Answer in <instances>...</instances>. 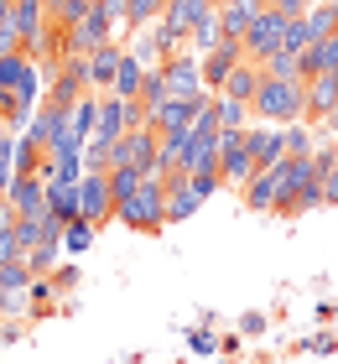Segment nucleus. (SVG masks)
I'll list each match as a JSON object with an SVG mask.
<instances>
[{"label":"nucleus","mask_w":338,"mask_h":364,"mask_svg":"<svg viewBox=\"0 0 338 364\" xmlns=\"http://www.w3.org/2000/svg\"><path fill=\"white\" fill-rule=\"evenodd\" d=\"M307 208H328L323 203V172H317L312 156H286L276 161V213L292 219V213Z\"/></svg>","instance_id":"obj_1"},{"label":"nucleus","mask_w":338,"mask_h":364,"mask_svg":"<svg viewBox=\"0 0 338 364\" xmlns=\"http://www.w3.org/2000/svg\"><path fill=\"white\" fill-rule=\"evenodd\" d=\"M250 114H255V125H297V120H307V84H302V78H265L260 73V89L250 99Z\"/></svg>","instance_id":"obj_2"},{"label":"nucleus","mask_w":338,"mask_h":364,"mask_svg":"<svg viewBox=\"0 0 338 364\" xmlns=\"http://www.w3.org/2000/svg\"><path fill=\"white\" fill-rule=\"evenodd\" d=\"M115 219L125 229H135V235H162L167 229V188H162V177H146L130 203L115 208Z\"/></svg>","instance_id":"obj_3"},{"label":"nucleus","mask_w":338,"mask_h":364,"mask_svg":"<svg viewBox=\"0 0 338 364\" xmlns=\"http://www.w3.org/2000/svg\"><path fill=\"white\" fill-rule=\"evenodd\" d=\"M0 89L16 94V105H21L26 114H37V105H42V68H37V58L6 53L0 58Z\"/></svg>","instance_id":"obj_4"},{"label":"nucleus","mask_w":338,"mask_h":364,"mask_svg":"<svg viewBox=\"0 0 338 364\" xmlns=\"http://www.w3.org/2000/svg\"><path fill=\"white\" fill-rule=\"evenodd\" d=\"M162 78H167V99H182V105H203V99H213L208 89H203V63L188 53V47H177V53L162 63Z\"/></svg>","instance_id":"obj_5"},{"label":"nucleus","mask_w":338,"mask_h":364,"mask_svg":"<svg viewBox=\"0 0 338 364\" xmlns=\"http://www.w3.org/2000/svg\"><path fill=\"white\" fill-rule=\"evenodd\" d=\"M78 219H89L94 229H105V224L115 219L110 172H83V182H78Z\"/></svg>","instance_id":"obj_6"},{"label":"nucleus","mask_w":338,"mask_h":364,"mask_svg":"<svg viewBox=\"0 0 338 364\" xmlns=\"http://www.w3.org/2000/svg\"><path fill=\"white\" fill-rule=\"evenodd\" d=\"M218 172H224V188H245L255 177V156H250L245 130H224V141H218Z\"/></svg>","instance_id":"obj_7"},{"label":"nucleus","mask_w":338,"mask_h":364,"mask_svg":"<svg viewBox=\"0 0 338 364\" xmlns=\"http://www.w3.org/2000/svg\"><path fill=\"white\" fill-rule=\"evenodd\" d=\"M281 37H286V16L260 11L255 21H250V31H245V58H250V63L276 58V53H281Z\"/></svg>","instance_id":"obj_8"},{"label":"nucleus","mask_w":338,"mask_h":364,"mask_svg":"<svg viewBox=\"0 0 338 364\" xmlns=\"http://www.w3.org/2000/svg\"><path fill=\"white\" fill-rule=\"evenodd\" d=\"M47 0H16V37H21V53L26 58H42V42H47Z\"/></svg>","instance_id":"obj_9"},{"label":"nucleus","mask_w":338,"mask_h":364,"mask_svg":"<svg viewBox=\"0 0 338 364\" xmlns=\"http://www.w3.org/2000/svg\"><path fill=\"white\" fill-rule=\"evenodd\" d=\"M245 141H250V156H255V172H270L276 161H286V125H250Z\"/></svg>","instance_id":"obj_10"},{"label":"nucleus","mask_w":338,"mask_h":364,"mask_svg":"<svg viewBox=\"0 0 338 364\" xmlns=\"http://www.w3.org/2000/svg\"><path fill=\"white\" fill-rule=\"evenodd\" d=\"M198 63H203V89L218 94V89H224V78L245 63V42H218L213 53H208V58H198Z\"/></svg>","instance_id":"obj_11"},{"label":"nucleus","mask_w":338,"mask_h":364,"mask_svg":"<svg viewBox=\"0 0 338 364\" xmlns=\"http://www.w3.org/2000/svg\"><path fill=\"white\" fill-rule=\"evenodd\" d=\"M6 203L16 208V219H47V182L42 177H16L6 188Z\"/></svg>","instance_id":"obj_12"},{"label":"nucleus","mask_w":338,"mask_h":364,"mask_svg":"<svg viewBox=\"0 0 338 364\" xmlns=\"http://www.w3.org/2000/svg\"><path fill=\"white\" fill-rule=\"evenodd\" d=\"M120 63H125V42H105L99 53H89V89H94V94H110Z\"/></svg>","instance_id":"obj_13"},{"label":"nucleus","mask_w":338,"mask_h":364,"mask_svg":"<svg viewBox=\"0 0 338 364\" xmlns=\"http://www.w3.org/2000/svg\"><path fill=\"white\" fill-rule=\"evenodd\" d=\"M328 114H338V73L307 78V125H323Z\"/></svg>","instance_id":"obj_14"},{"label":"nucleus","mask_w":338,"mask_h":364,"mask_svg":"<svg viewBox=\"0 0 338 364\" xmlns=\"http://www.w3.org/2000/svg\"><path fill=\"white\" fill-rule=\"evenodd\" d=\"M255 6L250 0H218V26H224V42H245L250 21H255Z\"/></svg>","instance_id":"obj_15"},{"label":"nucleus","mask_w":338,"mask_h":364,"mask_svg":"<svg viewBox=\"0 0 338 364\" xmlns=\"http://www.w3.org/2000/svg\"><path fill=\"white\" fill-rule=\"evenodd\" d=\"M99 130V94H83L73 109H68V136H73L78 146H89Z\"/></svg>","instance_id":"obj_16"},{"label":"nucleus","mask_w":338,"mask_h":364,"mask_svg":"<svg viewBox=\"0 0 338 364\" xmlns=\"http://www.w3.org/2000/svg\"><path fill=\"white\" fill-rule=\"evenodd\" d=\"M255 89H260V63H240L229 78H224V89H218V99H234V105H250L255 99Z\"/></svg>","instance_id":"obj_17"},{"label":"nucleus","mask_w":338,"mask_h":364,"mask_svg":"<svg viewBox=\"0 0 338 364\" xmlns=\"http://www.w3.org/2000/svg\"><path fill=\"white\" fill-rule=\"evenodd\" d=\"M240 198H245L250 213H276V167H270V172H255V177L240 188Z\"/></svg>","instance_id":"obj_18"},{"label":"nucleus","mask_w":338,"mask_h":364,"mask_svg":"<svg viewBox=\"0 0 338 364\" xmlns=\"http://www.w3.org/2000/svg\"><path fill=\"white\" fill-rule=\"evenodd\" d=\"M47 161H53V156H47L31 136H16V156H11L16 177H47Z\"/></svg>","instance_id":"obj_19"},{"label":"nucleus","mask_w":338,"mask_h":364,"mask_svg":"<svg viewBox=\"0 0 338 364\" xmlns=\"http://www.w3.org/2000/svg\"><path fill=\"white\" fill-rule=\"evenodd\" d=\"M317 73H338V37H323L302 53V78H317Z\"/></svg>","instance_id":"obj_20"},{"label":"nucleus","mask_w":338,"mask_h":364,"mask_svg":"<svg viewBox=\"0 0 338 364\" xmlns=\"http://www.w3.org/2000/svg\"><path fill=\"white\" fill-rule=\"evenodd\" d=\"M141 84H146V68L141 63L130 58V47H125V63H120V73H115V99H125V105H135V99H141Z\"/></svg>","instance_id":"obj_21"},{"label":"nucleus","mask_w":338,"mask_h":364,"mask_svg":"<svg viewBox=\"0 0 338 364\" xmlns=\"http://www.w3.org/2000/svg\"><path fill=\"white\" fill-rule=\"evenodd\" d=\"M53 281H31V291H26V323H42V318H53V312H58V302H53Z\"/></svg>","instance_id":"obj_22"},{"label":"nucleus","mask_w":338,"mask_h":364,"mask_svg":"<svg viewBox=\"0 0 338 364\" xmlns=\"http://www.w3.org/2000/svg\"><path fill=\"white\" fill-rule=\"evenodd\" d=\"M213 114H218V130H250L255 125L250 105H234V99H218V94H213Z\"/></svg>","instance_id":"obj_23"},{"label":"nucleus","mask_w":338,"mask_h":364,"mask_svg":"<svg viewBox=\"0 0 338 364\" xmlns=\"http://www.w3.org/2000/svg\"><path fill=\"white\" fill-rule=\"evenodd\" d=\"M307 21V31H312V42H323V37H338V11H333V0H317V6L302 16Z\"/></svg>","instance_id":"obj_24"},{"label":"nucleus","mask_w":338,"mask_h":364,"mask_svg":"<svg viewBox=\"0 0 338 364\" xmlns=\"http://www.w3.org/2000/svg\"><path fill=\"white\" fill-rule=\"evenodd\" d=\"M94 240H99V229H94L89 219H73V224H63V255H83Z\"/></svg>","instance_id":"obj_25"},{"label":"nucleus","mask_w":338,"mask_h":364,"mask_svg":"<svg viewBox=\"0 0 338 364\" xmlns=\"http://www.w3.org/2000/svg\"><path fill=\"white\" fill-rule=\"evenodd\" d=\"M94 0H47V21L53 26H78L83 16H89Z\"/></svg>","instance_id":"obj_26"},{"label":"nucleus","mask_w":338,"mask_h":364,"mask_svg":"<svg viewBox=\"0 0 338 364\" xmlns=\"http://www.w3.org/2000/svg\"><path fill=\"white\" fill-rule=\"evenodd\" d=\"M312 151H317V125L307 120L286 125V156H312Z\"/></svg>","instance_id":"obj_27"},{"label":"nucleus","mask_w":338,"mask_h":364,"mask_svg":"<svg viewBox=\"0 0 338 364\" xmlns=\"http://www.w3.org/2000/svg\"><path fill=\"white\" fill-rule=\"evenodd\" d=\"M141 182H146V177L135 172V167H110V193H115V208H120V203H130Z\"/></svg>","instance_id":"obj_28"},{"label":"nucleus","mask_w":338,"mask_h":364,"mask_svg":"<svg viewBox=\"0 0 338 364\" xmlns=\"http://www.w3.org/2000/svg\"><path fill=\"white\" fill-rule=\"evenodd\" d=\"M260 73H265V78H302V58L276 53V58H265V63H260ZM302 84H307V78H302Z\"/></svg>","instance_id":"obj_29"},{"label":"nucleus","mask_w":338,"mask_h":364,"mask_svg":"<svg viewBox=\"0 0 338 364\" xmlns=\"http://www.w3.org/2000/svg\"><path fill=\"white\" fill-rule=\"evenodd\" d=\"M188 188L203 198V203H208V198L218 193V188H224V172H218V167H203V172H188Z\"/></svg>","instance_id":"obj_30"},{"label":"nucleus","mask_w":338,"mask_h":364,"mask_svg":"<svg viewBox=\"0 0 338 364\" xmlns=\"http://www.w3.org/2000/svg\"><path fill=\"white\" fill-rule=\"evenodd\" d=\"M0 47H6V53H21V37H16V0H0Z\"/></svg>","instance_id":"obj_31"},{"label":"nucleus","mask_w":338,"mask_h":364,"mask_svg":"<svg viewBox=\"0 0 338 364\" xmlns=\"http://www.w3.org/2000/svg\"><path fill=\"white\" fill-rule=\"evenodd\" d=\"M312 47V31H307V21H286V37H281V53H292V58H302Z\"/></svg>","instance_id":"obj_32"},{"label":"nucleus","mask_w":338,"mask_h":364,"mask_svg":"<svg viewBox=\"0 0 338 364\" xmlns=\"http://www.w3.org/2000/svg\"><path fill=\"white\" fill-rule=\"evenodd\" d=\"M42 224H47V219H16L11 235H16V245H21V255H31V250L42 245Z\"/></svg>","instance_id":"obj_33"},{"label":"nucleus","mask_w":338,"mask_h":364,"mask_svg":"<svg viewBox=\"0 0 338 364\" xmlns=\"http://www.w3.org/2000/svg\"><path fill=\"white\" fill-rule=\"evenodd\" d=\"M31 276L26 271V260H16V266H0V291H31Z\"/></svg>","instance_id":"obj_34"},{"label":"nucleus","mask_w":338,"mask_h":364,"mask_svg":"<svg viewBox=\"0 0 338 364\" xmlns=\"http://www.w3.org/2000/svg\"><path fill=\"white\" fill-rule=\"evenodd\" d=\"M47 281H53V291H73V287H78V266H58Z\"/></svg>","instance_id":"obj_35"},{"label":"nucleus","mask_w":338,"mask_h":364,"mask_svg":"<svg viewBox=\"0 0 338 364\" xmlns=\"http://www.w3.org/2000/svg\"><path fill=\"white\" fill-rule=\"evenodd\" d=\"M323 203H328V208H338V161L323 172Z\"/></svg>","instance_id":"obj_36"},{"label":"nucleus","mask_w":338,"mask_h":364,"mask_svg":"<svg viewBox=\"0 0 338 364\" xmlns=\"http://www.w3.org/2000/svg\"><path fill=\"white\" fill-rule=\"evenodd\" d=\"M16 136H21V130H11L6 120H0V161H11V156H16Z\"/></svg>","instance_id":"obj_37"},{"label":"nucleus","mask_w":338,"mask_h":364,"mask_svg":"<svg viewBox=\"0 0 338 364\" xmlns=\"http://www.w3.org/2000/svg\"><path fill=\"white\" fill-rule=\"evenodd\" d=\"M250 6H255V11H270V0H250Z\"/></svg>","instance_id":"obj_38"},{"label":"nucleus","mask_w":338,"mask_h":364,"mask_svg":"<svg viewBox=\"0 0 338 364\" xmlns=\"http://www.w3.org/2000/svg\"><path fill=\"white\" fill-rule=\"evenodd\" d=\"M162 6H172V0H162Z\"/></svg>","instance_id":"obj_39"},{"label":"nucleus","mask_w":338,"mask_h":364,"mask_svg":"<svg viewBox=\"0 0 338 364\" xmlns=\"http://www.w3.org/2000/svg\"><path fill=\"white\" fill-rule=\"evenodd\" d=\"M333 11H338V0H333Z\"/></svg>","instance_id":"obj_40"}]
</instances>
